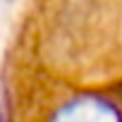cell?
I'll use <instances>...</instances> for the list:
<instances>
[{
  "instance_id": "6da1fadb",
  "label": "cell",
  "mask_w": 122,
  "mask_h": 122,
  "mask_svg": "<svg viewBox=\"0 0 122 122\" xmlns=\"http://www.w3.org/2000/svg\"><path fill=\"white\" fill-rule=\"evenodd\" d=\"M0 122H122V0H26Z\"/></svg>"
}]
</instances>
